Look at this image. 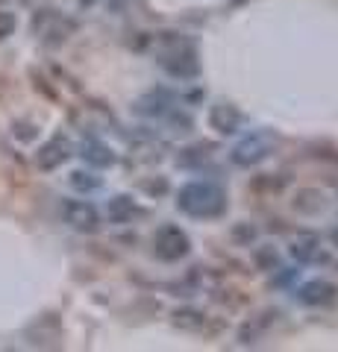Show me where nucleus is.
Instances as JSON below:
<instances>
[{"label": "nucleus", "instance_id": "14", "mask_svg": "<svg viewBox=\"0 0 338 352\" xmlns=\"http://www.w3.org/2000/svg\"><path fill=\"white\" fill-rule=\"evenodd\" d=\"M106 214H109V220L112 223H127V220H133V214H136V203L129 200V197H112L109 200V206H106Z\"/></svg>", "mask_w": 338, "mask_h": 352}, {"label": "nucleus", "instance_id": "6", "mask_svg": "<svg viewBox=\"0 0 338 352\" xmlns=\"http://www.w3.org/2000/svg\"><path fill=\"white\" fill-rule=\"evenodd\" d=\"M68 159H71V141L62 138V135L50 138L47 144L39 150V156H36L41 170H53V168H59V164H65Z\"/></svg>", "mask_w": 338, "mask_h": 352}, {"label": "nucleus", "instance_id": "12", "mask_svg": "<svg viewBox=\"0 0 338 352\" xmlns=\"http://www.w3.org/2000/svg\"><path fill=\"white\" fill-rule=\"evenodd\" d=\"M324 206H326V197L318 188H300L294 194V208H297L300 214H318Z\"/></svg>", "mask_w": 338, "mask_h": 352}, {"label": "nucleus", "instance_id": "8", "mask_svg": "<svg viewBox=\"0 0 338 352\" xmlns=\"http://www.w3.org/2000/svg\"><path fill=\"white\" fill-rule=\"evenodd\" d=\"M238 124H242V112L233 103H218L209 109V126L218 129L221 135H233Z\"/></svg>", "mask_w": 338, "mask_h": 352}, {"label": "nucleus", "instance_id": "22", "mask_svg": "<svg viewBox=\"0 0 338 352\" xmlns=\"http://www.w3.org/2000/svg\"><path fill=\"white\" fill-rule=\"evenodd\" d=\"M145 191H147V194H165V191H168V182H165V179L145 182Z\"/></svg>", "mask_w": 338, "mask_h": 352}, {"label": "nucleus", "instance_id": "2", "mask_svg": "<svg viewBox=\"0 0 338 352\" xmlns=\"http://www.w3.org/2000/svg\"><path fill=\"white\" fill-rule=\"evenodd\" d=\"M162 68L177 80H191L198 76V50L189 38H180L177 32H165L162 36Z\"/></svg>", "mask_w": 338, "mask_h": 352}, {"label": "nucleus", "instance_id": "13", "mask_svg": "<svg viewBox=\"0 0 338 352\" xmlns=\"http://www.w3.org/2000/svg\"><path fill=\"white\" fill-rule=\"evenodd\" d=\"M173 326L182 329V332H203L206 314L194 311V308H180V311H173Z\"/></svg>", "mask_w": 338, "mask_h": 352}, {"label": "nucleus", "instance_id": "15", "mask_svg": "<svg viewBox=\"0 0 338 352\" xmlns=\"http://www.w3.org/2000/svg\"><path fill=\"white\" fill-rule=\"evenodd\" d=\"M212 150H215V144H194V147H185L182 153H180V159H177V164L180 168H198V164H203L206 159L212 156Z\"/></svg>", "mask_w": 338, "mask_h": 352}, {"label": "nucleus", "instance_id": "4", "mask_svg": "<svg viewBox=\"0 0 338 352\" xmlns=\"http://www.w3.org/2000/svg\"><path fill=\"white\" fill-rule=\"evenodd\" d=\"M154 250L162 261H180V258L189 256L191 241L180 226H162L154 235Z\"/></svg>", "mask_w": 338, "mask_h": 352}, {"label": "nucleus", "instance_id": "16", "mask_svg": "<svg viewBox=\"0 0 338 352\" xmlns=\"http://www.w3.org/2000/svg\"><path fill=\"white\" fill-rule=\"evenodd\" d=\"M71 185H74L77 191H94V188H101V179H97L94 173L74 170V173H71Z\"/></svg>", "mask_w": 338, "mask_h": 352}, {"label": "nucleus", "instance_id": "17", "mask_svg": "<svg viewBox=\"0 0 338 352\" xmlns=\"http://www.w3.org/2000/svg\"><path fill=\"white\" fill-rule=\"evenodd\" d=\"M253 258H256V267H259V270H274L277 261H279L274 247H259V250L253 252Z\"/></svg>", "mask_w": 338, "mask_h": 352}, {"label": "nucleus", "instance_id": "3", "mask_svg": "<svg viewBox=\"0 0 338 352\" xmlns=\"http://www.w3.org/2000/svg\"><path fill=\"white\" fill-rule=\"evenodd\" d=\"M271 150H274V135L271 132H253V135H247L244 141H238L233 147L230 159L238 168H253V164L265 162L271 156Z\"/></svg>", "mask_w": 338, "mask_h": 352}, {"label": "nucleus", "instance_id": "18", "mask_svg": "<svg viewBox=\"0 0 338 352\" xmlns=\"http://www.w3.org/2000/svg\"><path fill=\"white\" fill-rule=\"evenodd\" d=\"M268 326V320H253V323H247L242 332H238V340H242V344H256V338L262 335V329Z\"/></svg>", "mask_w": 338, "mask_h": 352}, {"label": "nucleus", "instance_id": "20", "mask_svg": "<svg viewBox=\"0 0 338 352\" xmlns=\"http://www.w3.org/2000/svg\"><path fill=\"white\" fill-rule=\"evenodd\" d=\"M15 27H18V18L12 12H3V9H0V38L12 36Z\"/></svg>", "mask_w": 338, "mask_h": 352}, {"label": "nucleus", "instance_id": "21", "mask_svg": "<svg viewBox=\"0 0 338 352\" xmlns=\"http://www.w3.org/2000/svg\"><path fill=\"white\" fill-rule=\"evenodd\" d=\"M12 135L18 138V141H32L39 135V129L32 126V124H15V129H12Z\"/></svg>", "mask_w": 338, "mask_h": 352}, {"label": "nucleus", "instance_id": "5", "mask_svg": "<svg viewBox=\"0 0 338 352\" xmlns=\"http://www.w3.org/2000/svg\"><path fill=\"white\" fill-rule=\"evenodd\" d=\"M62 217L65 223L74 226L77 232H94L97 226H101V214H97V208L85 200H68L62 206Z\"/></svg>", "mask_w": 338, "mask_h": 352}, {"label": "nucleus", "instance_id": "19", "mask_svg": "<svg viewBox=\"0 0 338 352\" xmlns=\"http://www.w3.org/2000/svg\"><path fill=\"white\" fill-rule=\"evenodd\" d=\"M233 238H235V244L250 247V244L256 241V226H250V223H238V226H233Z\"/></svg>", "mask_w": 338, "mask_h": 352}, {"label": "nucleus", "instance_id": "7", "mask_svg": "<svg viewBox=\"0 0 338 352\" xmlns=\"http://www.w3.org/2000/svg\"><path fill=\"white\" fill-rule=\"evenodd\" d=\"M171 106H173V97L159 88V91H147L145 97H138L133 109L145 118H165L171 112Z\"/></svg>", "mask_w": 338, "mask_h": 352}, {"label": "nucleus", "instance_id": "10", "mask_svg": "<svg viewBox=\"0 0 338 352\" xmlns=\"http://www.w3.org/2000/svg\"><path fill=\"white\" fill-rule=\"evenodd\" d=\"M291 256L297 258L300 264L309 261H326V256L321 252V238L318 235H297L291 244Z\"/></svg>", "mask_w": 338, "mask_h": 352}, {"label": "nucleus", "instance_id": "11", "mask_svg": "<svg viewBox=\"0 0 338 352\" xmlns=\"http://www.w3.org/2000/svg\"><path fill=\"white\" fill-rule=\"evenodd\" d=\"M80 156L85 159V164H92V168H112V164H115V153L109 150L103 141H97V138L83 141Z\"/></svg>", "mask_w": 338, "mask_h": 352}, {"label": "nucleus", "instance_id": "23", "mask_svg": "<svg viewBox=\"0 0 338 352\" xmlns=\"http://www.w3.org/2000/svg\"><path fill=\"white\" fill-rule=\"evenodd\" d=\"M330 241H332V244L338 247V226H335V229H332V232H330Z\"/></svg>", "mask_w": 338, "mask_h": 352}, {"label": "nucleus", "instance_id": "9", "mask_svg": "<svg viewBox=\"0 0 338 352\" xmlns=\"http://www.w3.org/2000/svg\"><path fill=\"white\" fill-rule=\"evenodd\" d=\"M338 288L332 282H324V279H315V282H306L303 288L297 291V300L306 302V305H326L335 300Z\"/></svg>", "mask_w": 338, "mask_h": 352}, {"label": "nucleus", "instance_id": "24", "mask_svg": "<svg viewBox=\"0 0 338 352\" xmlns=\"http://www.w3.org/2000/svg\"><path fill=\"white\" fill-rule=\"evenodd\" d=\"M80 3H83V6H92V3H97V0H80Z\"/></svg>", "mask_w": 338, "mask_h": 352}, {"label": "nucleus", "instance_id": "1", "mask_svg": "<svg viewBox=\"0 0 338 352\" xmlns=\"http://www.w3.org/2000/svg\"><path fill=\"white\" fill-rule=\"evenodd\" d=\"M177 208L191 217H221L226 208V194L215 182H189L177 194Z\"/></svg>", "mask_w": 338, "mask_h": 352}]
</instances>
